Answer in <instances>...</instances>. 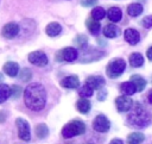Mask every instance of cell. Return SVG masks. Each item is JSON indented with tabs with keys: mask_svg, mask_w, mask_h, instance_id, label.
Instances as JSON below:
<instances>
[{
	"mask_svg": "<svg viewBox=\"0 0 152 144\" xmlns=\"http://www.w3.org/2000/svg\"><path fill=\"white\" fill-rule=\"evenodd\" d=\"M115 105H116V108L119 112H127L132 108L133 101L131 98H128V95H121V96L116 98Z\"/></svg>",
	"mask_w": 152,
	"mask_h": 144,
	"instance_id": "9c48e42d",
	"label": "cell"
},
{
	"mask_svg": "<svg viewBox=\"0 0 152 144\" xmlns=\"http://www.w3.org/2000/svg\"><path fill=\"white\" fill-rule=\"evenodd\" d=\"M61 31H62V26H61V24H58V23H56V21H52V23L48 24V26L45 27V32H46V35L50 36V37H56V36H58V35L61 33Z\"/></svg>",
	"mask_w": 152,
	"mask_h": 144,
	"instance_id": "9a60e30c",
	"label": "cell"
},
{
	"mask_svg": "<svg viewBox=\"0 0 152 144\" xmlns=\"http://www.w3.org/2000/svg\"><path fill=\"white\" fill-rule=\"evenodd\" d=\"M124 37H125V40L127 43H129L131 45H135L140 40V35L134 29H127V30H125Z\"/></svg>",
	"mask_w": 152,
	"mask_h": 144,
	"instance_id": "8fae6325",
	"label": "cell"
},
{
	"mask_svg": "<svg viewBox=\"0 0 152 144\" xmlns=\"http://www.w3.org/2000/svg\"><path fill=\"white\" fill-rule=\"evenodd\" d=\"M125 68H126L125 61L121 58H115L112 62H109V64L107 65V75L112 79H115L124 73Z\"/></svg>",
	"mask_w": 152,
	"mask_h": 144,
	"instance_id": "277c9868",
	"label": "cell"
},
{
	"mask_svg": "<svg viewBox=\"0 0 152 144\" xmlns=\"http://www.w3.org/2000/svg\"><path fill=\"white\" fill-rule=\"evenodd\" d=\"M119 33H120V30H119L118 26L114 25V24H108V25H106L104 29H103V35H104L107 38H115V37L119 36Z\"/></svg>",
	"mask_w": 152,
	"mask_h": 144,
	"instance_id": "2e32d148",
	"label": "cell"
},
{
	"mask_svg": "<svg viewBox=\"0 0 152 144\" xmlns=\"http://www.w3.org/2000/svg\"><path fill=\"white\" fill-rule=\"evenodd\" d=\"M24 101L31 111H42L46 102V92L40 83H31L24 90Z\"/></svg>",
	"mask_w": 152,
	"mask_h": 144,
	"instance_id": "6da1fadb",
	"label": "cell"
},
{
	"mask_svg": "<svg viewBox=\"0 0 152 144\" xmlns=\"http://www.w3.org/2000/svg\"><path fill=\"white\" fill-rule=\"evenodd\" d=\"M104 15H106V11L102 7H95L91 11V18L95 20H101L104 18Z\"/></svg>",
	"mask_w": 152,
	"mask_h": 144,
	"instance_id": "4316f807",
	"label": "cell"
},
{
	"mask_svg": "<svg viewBox=\"0 0 152 144\" xmlns=\"http://www.w3.org/2000/svg\"><path fill=\"white\" fill-rule=\"evenodd\" d=\"M109 144H122V140H121V139H118V138H115V139L110 140V143H109Z\"/></svg>",
	"mask_w": 152,
	"mask_h": 144,
	"instance_id": "836d02e7",
	"label": "cell"
},
{
	"mask_svg": "<svg viewBox=\"0 0 152 144\" xmlns=\"http://www.w3.org/2000/svg\"><path fill=\"white\" fill-rule=\"evenodd\" d=\"M76 107H77V111H78V112L86 114V113H88V112L90 111V102H89L88 99H86V98H81V99L77 101Z\"/></svg>",
	"mask_w": 152,
	"mask_h": 144,
	"instance_id": "ac0fdd59",
	"label": "cell"
},
{
	"mask_svg": "<svg viewBox=\"0 0 152 144\" xmlns=\"http://www.w3.org/2000/svg\"><path fill=\"white\" fill-rule=\"evenodd\" d=\"M86 84H88L93 89H100L104 84V79L102 76H89L86 81Z\"/></svg>",
	"mask_w": 152,
	"mask_h": 144,
	"instance_id": "5bb4252c",
	"label": "cell"
},
{
	"mask_svg": "<svg viewBox=\"0 0 152 144\" xmlns=\"http://www.w3.org/2000/svg\"><path fill=\"white\" fill-rule=\"evenodd\" d=\"M131 81L134 83V86H135V88H137L138 92L144 90V88L146 87V81H145L140 75H132Z\"/></svg>",
	"mask_w": 152,
	"mask_h": 144,
	"instance_id": "603a6c76",
	"label": "cell"
},
{
	"mask_svg": "<svg viewBox=\"0 0 152 144\" xmlns=\"http://www.w3.org/2000/svg\"><path fill=\"white\" fill-rule=\"evenodd\" d=\"M2 69H4L5 74L8 75V76H11V77L17 76L18 73H19V65H18V63L11 62V61L10 62H6L4 64V67H2Z\"/></svg>",
	"mask_w": 152,
	"mask_h": 144,
	"instance_id": "4fadbf2b",
	"label": "cell"
},
{
	"mask_svg": "<svg viewBox=\"0 0 152 144\" xmlns=\"http://www.w3.org/2000/svg\"><path fill=\"white\" fill-rule=\"evenodd\" d=\"M28 62L34 64V65H38V67H43V65H46L48 64V56L43 52V51H32L28 54Z\"/></svg>",
	"mask_w": 152,
	"mask_h": 144,
	"instance_id": "52a82bcc",
	"label": "cell"
},
{
	"mask_svg": "<svg viewBox=\"0 0 152 144\" xmlns=\"http://www.w3.org/2000/svg\"><path fill=\"white\" fill-rule=\"evenodd\" d=\"M61 86L64 87V88H69V89H75L80 86V81H78V77L75 76V75H70V76H66L64 77L62 81H61Z\"/></svg>",
	"mask_w": 152,
	"mask_h": 144,
	"instance_id": "7c38bea8",
	"label": "cell"
},
{
	"mask_svg": "<svg viewBox=\"0 0 152 144\" xmlns=\"http://www.w3.org/2000/svg\"><path fill=\"white\" fill-rule=\"evenodd\" d=\"M147 98H148V101H150V104H152V90H150V92H148V95H147Z\"/></svg>",
	"mask_w": 152,
	"mask_h": 144,
	"instance_id": "e575fe53",
	"label": "cell"
},
{
	"mask_svg": "<svg viewBox=\"0 0 152 144\" xmlns=\"http://www.w3.org/2000/svg\"><path fill=\"white\" fill-rule=\"evenodd\" d=\"M2 36L5 38H14L18 33H19V25L17 23H7L4 27H2V31H1Z\"/></svg>",
	"mask_w": 152,
	"mask_h": 144,
	"instance_id": "30bf717a",
	"label": "cell"
},
{
	"mask_svg": "<svg viewBox=\"0 0 152 144\" xmlns=\"http://www.w3.org/2000/svg\"><path fill=\"white\" fill-rule=\"evenodd\" d=\"M120 89L125 95H132V94H134L137 92V88H135V86H134V83L132 81L121 83L120 84Z\"/></svg>",
	"mask_w": 152,
	"mask_h": 144,
	"instance_id": "44dd1931",
	"label": "cell"
},
{
	"mask_svg": "<svg viewBox=\"0 0 152 144\" xmlns=\"http://www.w3.org/2000/svg\"><path fill=\"white\" fill-rule=\"evenodd\" d=\"M141 25H142L144 27H146V29L151 27V26H152V15L145 17V18L141 20Z\"/></svg>",
	"mask_w": 152,
	"mask_h": 144,
	"instance_id": "f1b7e54d",
	"label": "cell"
},
{
	"mask_svg": "<svg viewBox=\"0 0 152 144\" xmlns=\"http://www.w3.org/2000/svg\"><path fill=\"white\" fill-rule=\"evenodd\" d=\"M80 2H81V5L84 6V7H90V6L96 5L97 0H80Z\"/></svg>",
	"mask_w": 152,
	"mask_h": 144,
	"instance_id": "f546056e",
	"label": "cell"
},
{
	"mask_svg": "<svg viewBox=\"0 0 152 144\" xmlns=\"http://www.w3.org/2000/svg\"><path fill=\"white\" fill-rule=\"evenodd\" d=\"M86 25H87V27H88V30L90 31V33H93V35H97L99 32H100V23L97 21V20H95V19H93V18H89V19H87L86 20Z\"/></svg>",
	"mask_w": 152,
	"mask_h": 144,
	"instance_id": "d6986e66",
	"label": "cell"
},
{
	"mask_svg": "<svg viewBox=\"0 0 152 144\" xmlns=\"http://www.w3.org/2000/svg\"><path fill=\"white\" fill-rule=\"evenodd\" d=\"M93 90H94V89H93L91 87H89L88 84H84L83 87L80 88L78 94H80V96H82V98H89V96L93 95Z\"/></svg>",
	"mask_w": 152,
	"mask_h": 144,
	"instance_id": "83f0119b",
	"label": "cell"
},
{
	"mask_svg": "<svg viewBox=\"0 0 152 144\" xmlns=\"http://www.w3.org/2000/svg\"><path fill=\"white\" fill-rule=\"evenodd\" d=\"M77 50L72 46H68L64 48L63 50L59 51L58 55H56V58L58 61H66V62H72L77 58Z\"/></svg>",
	"mask_w": 152,
	"mask_h": 144,
	"instance_id": "8992f818",
	"label": "cell"
},
{
	"mask_svg": "<svg viewBox=\"0 0 152 144\" xmlns=\"http://www.w3.org/2000/svg\"><path fill=\"white\" fill-rule=\"evenodd\" d=\"M107 17H108V19H109L110 21L116 23V21H119V20L121 19L122 12H121V10H120L119 7H110V8L107 11Z\"/></svg>",
	"mask_w": 152,
	"mask_h": 144,
	"instance_id": "e0dca14e",
	"label": "cell"
},
{
	"mask_svg": "<svg viewBox=\"0 0 152 144\" xmlns=\"http://www.w3.org/2000/svg\"><path fill=\"white\" fill-rule=\"evenodd\" d=\"M34 131H36L37 137L40 138V139L45 138V137L48 136V133H49V130H48V127H46L45 124H39V125H37Z\"/></svg>",
	"mask_w": 152,
	"mask_h": 144,
	"instance_id": "484cf974",
	"label": "cell"
},
{
	"mask_svg": "<svg viewBox=\"0 0 152 144\" xmlns=\"http://www.w3.org/2000/svg\"><path fill=\"white\" fill-rule=\"evenodd\" d=\"M142 140H144V134L140 132H133L127 137L128 144H141Z\"/></svg>",
	"mask_w": 152,
	"mask_h": 144,
	"instance_id": "cb8c5ba5",
	"label": "cell"
},
{
	"mask_svg": "<svg viewBox=\"0 0 152 144\" xmlns=\"http://www.w3.org/2000/svg\"><path fill=\"white\" fill-rule=\"evenodd\" d=\"M84 131H86V125L81 120H71L62 129V136L64 138H72L75 136H80L84 133Z\"/></svg>",
	"mask_w": 152,
	"mask_h": 144,
	"instance_id": "3957f363",
	"label": "cell"
},
{
	"mask_svg": "<svg viewBox=\"0 0 152 144\" xmlns=\"http://www.w3.org/2000/svg\"><path fill=\"white\" fill-rule=\"evenodd\" d=\"M15 125L18 129V137L25 142L30 140L31 138V132H30V124L23 119V118H17L15 119Z\"/></svg>",
	"mask_w": 152,
	"mask_h": 144,
	"instance_id": "5b68a950",
	"label": "cell"
},
{
	"mask_svg": "<svg viewBox=\"0 0 152 144\" xmlns=\"http://www.w3.org/2000/svg\"><path fill=\"white\" fill-rule=\"evenodd\" d=\"M146 55H147V58H148L150 61H152V46H150V48L147 49Z\"/></svg>",
	"mask_w": 152,
	"mask_h": 144,
	"instance_id": "d6a6232c",
	"label": "cell"
},
{
	"mask_svg": "<svg viewBox=\"0 0 152 144\" xmlns=\"http://www.w3.org/2000/svg\"><path fill=\"white\" fill-rule=\"evenodd\" d=\"M142 12V6L140 4H131L127 7V13L131 17H138L139 14H141Z\"/></svg>",
	"mask_w": 152,
	"mask_h": 144,
	"instance_id": "d4e9b609",
	"label": "cell"
},
{
	"mask_svg": "<svg viewBox=\"0 0 152 144\" xmlns=\"http://www.w3.org/2000/svg\"><path fill=\"white\" fill-rule=\"evenodd\" d=\"M20 92H21V89H20V87H18V86H12V96L13 98H18L19 96V94H20Z\"/></svg>",
	"mask_w": 152,
	"mask_h": 144,
	"instance_id": "4dcf8cb0",
	"label": "cell"
},
{
	"mask_svg": "<svg viewBox=\"0 0 152 144\" xmlns=\"http://www.w3.org/2000/svg\"><path fill=\"white\" fill-rule=\"evenodd\" d=\"M24 71H25V75H21V80H23V81L30 80V77H31V73H30V71H28L27 69H25Z\"/></svg>",
	"mask_w": 152,
	"mask_h": 144,
	"instance_id": "1f68e13d",
	"label": "cell"
},
{
	"mask_svg": "<svg viewBox=\"0 0 152 144\" xmlns=\"http://www.w3.org/2000/svg\"><path fill=\"white\" fill-rule=\"evenodd\" d=\"M129 64L134 68H138V67H141L144 64V57L141 56V54L139 52H133L131 56H129Z\"/></svg>",
	"mask_w": 152,
	"mask_h": 144,
	"instance_id": "ffe728a7",
	"label": "cell"
},
{
	"mask_svg": "<svg viewBox=\"0 0 152 144\" xmlns=\"http://www.w3.org/2000/svg\"><path fill=\"white\" fill-rule=\"evenodd\" d=\"M93 127L97 132H107L110 127V123H109V120L107 119L106 115L99 114L93 121Z\"/></svg>",
	"mask_w": 152,
	"mask_h": 144,
	"instance_id": "ba28073f",
	"label": "cell"
},
{
	"mask_svg": "<svg viewBox=\"0 0 152 144\" xmlns=\"http://www.w3.org/2000/svg\"><path fill=\"white\" fill-rule=\"evenodd\" d=\"M11 95H12V88H10V86L5 83L0 84V104L5 102Z\"/></svg>",
	"mask_w": 152,
	"mask_h": 144,
	"instance_id": "7402d4cb",
	"label": "cell"
},
{
	"mask_svg": "<svg viewBox=\"0 0 152 144\" xmlns=\"http://www.w3.org/2000/svg\"><path fill=\"white\" fill-rule=\"evenodd\" d=\"M148 121H150V117L140 105H137L135 108L132 111V113L128 115V123L132 124L133 126L144 127L146 124H148Z\"/></svg>",
	"mask_w": 152,
	"mask_h": 144,
	"instance_id": "7a4b0ae2",
	"label": "cell"
}]
</instances>
